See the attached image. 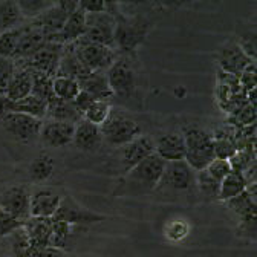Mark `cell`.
Here are the masks:
<instances>
[{"mask_svg":"<svg viewBox=\"0 0 257 257\" xmlns=\"http://www.w3.org/2000/svg\"><path fill=\"white\" fill-rule=\"evenodd\" d=\"M16 42H17V29L0 32V57L14 58Z\"/></svg>","mask_w":257,"mask_h":257,"instance_id":"60d3db41","label":"cell"},{"mask_svg":"<svg viewBox=\"0 0 257 257\" xmlns=\"http://www.w3.org/2000/svg\"><path fill=\"white\" fill-rule=\"evenodd\" d=\"M195 184L198 185L201 195L205 199H208V201H217L220 182L216 181L205 169L201 170V172H196V175H195Z\"/></svg>","mask_w":257,"mask_h":257,"instance_id":"d6a6232c","label":"cell"},{"mask_svg":"<svg viewBox=\"0 0 257 257\" xmlns=\"http://www.w3.org/2000/svg\"><path fill=\"white\" fill-rule=\"evenodd\" d=\"M69 14L64 13L57 2H54L52 7H49L45 13H42L39 17L32 19L31 23L34 25L36 28H39L43 36L46 37L48 42H52V43H58V36L60 32L64 26V23H66Z\"/></svg>","mask_w":257,"mask_h":257,"instance_id":"5bb4252c","label":"cell"},{"mask_svg":"<svg viewBox=\"0 0 257 257\" xmlns=\"http://www.w3.org/2000/svg\"><path fill=\"white\" fill-rule=\"evenodd\" d=\"M20 227H23V222L14 219L13 216L0 210V239H4L5 236H8L10 233H13Z\"/></svg>","mask_w":257,"mask_h":257,"instance_id":"7bdbcfd3","label":"cell"},{"mask_svg":"<svg viewBox=\"0 0 257 257\" xmlns=\"http://www.w3.org/2000/svg\"><path fill=\"white\" fill-rule=\"evenodd\" d=\"M164 169V161L155 153L150 155L125 173L122 181L125 191L131 193V195H141V193L144 195V193L156 190L161 182V178H163Z\"/></svg>","mask_w":257,"mask_h":257,"instance_id":"6da1fadb","label":"cell"},{"mask_svg":"<svg viewBox=\"0 0 257 257\" xmlns=\"http://www.w3.org/2000/svg\"><path fill=\"white\" fill-rule=\"evenodd\" d=\"M78 7L84 11V14L106 13V2H100V0H84V2H78Z\"/></svg>","mask_w":257,"mask_h":257,"instance_id":"7dc6e473","label":"cell"},{"mask_svg":"<svg viewBox=\"0 0 257 257\" xmlns=\"http://www.w3.org/2000/svg\"><path fill=\"white\" fill-rule=\"evenodd\" d=\"M245 188H246V182H245L242 173L231 172L227 178H225L220 182L217 201H220V202H228L233 198L239 196L240 193H243Z\"/></svg>","mask_w":257,"mask_h":257,"instance_id":"f1b7e54d","label":"cell"},{"mask_svg":"<svg viewBox=\"0 0 257 257\" xmlns=\"http://www.w3.org/2000/svg\"><path fill=\"white\" fill-rule=\"evenodd\" d=\"M96 100L93 98V96L90 95V93H87V92H84V90H80V93L75 96V100L72 101L74 103V106H75V109L81 113V116H83V113L95 103Z\"/></svg>","mask_w":257,"mask_h":257,"instance_id":"bcb514c9","label":"cell"},{"mask_svg":"<svg viewBox=\"0 0 257 257\" xmlns=\"http://www.w3.org/2000/svg\"><path fill=\"white\" fill-rule=\"evenodd\" d=\"M54 173V161L49 155L42 153L39 155L29 166V176L36 182L48 181Z\"/></svg>","mask_w":257,"mask_h":257,"instance_id":"1f68e13d","label":"cell"},{"mask_svg":"<svg viewBox=\"0 0 257 257\" xmlns=\"http://www.w3.org/2000/svg\"><path fill=\"white\" fill-rule=\"evenodd\" d=\"M23 228L26 230L31 245L36 251L51 246L52 243V217H29Z\"/></svg>","mask_w":257,"mask_h":257,"instance_id":"ffe728a7","label":"cell"},{"mask_svg":"<svg viewBox=\"0 0 257 257\" xmlns=\"http://www.w3.org/2000/svg\"><path fill=\"white\" fill-rule=\"evenodd\" d=\"M17 71V61L11 57H0V95L5 96L10 81Z\"/></svg>","mask_w":257,"mask_h":257,"instance_id":"74e56055","label":"cell"},{"mask_svg":"<svg viewBox=\"0 0 257 257\" xmlns=\"http://www.w3.org/2000/svg\"><path fill=\"white\" fill-rule=\"evenodd\" d=\"M166 234L170 240H181L188 234V225L182 220H175L167 227Z\"/></svg>","mask_w":257,"mask_h":257,"instance_id":"f6af8a7d","label":"cell"},{"mask_svg":"<svg viewBox=\"0 0 257 257\" xmlns=\"http://www.w3.org/2000/svg\"><path fill=\"white\" fill-rule=\"evenodd\" d=\"M227 124H230L233 127H237V128L255 124V107H252L251 104L246 103L245 106L239 107L236 112L228 115Z\"/></svg>","mask_w":257,"mask_h":257,"instance_id":"d590c367","label":"cell"},{"mask_svg":"<svg viewBox=\"0 0 257 257\" xmlns=\"http://www.w3.org/2000/svg\"><path fill=\"white\" fill-rule=\"evenodd\" d=\"M121 149V164L124 172L127 173L131 169L138 166L143 159L149 158L155 153V141L147 135H140L128 144L119 147Z\"/></svg>","mask_w":257,"mask_h":257,"instance_id":"e0dca14e","label":"cell"},{"mask_svg":"<svg viewBox=\"0 0 257 257\" xmlns=\"http://www.w3.org/2000/svg\"><path fill=\"white\" fill-rule=\"evenodd\" d=\"M155 155L164 163H176L185 159V141L182 134L170 132L159 137L155 143Z\"/></svg>","mask_w":257,"mask_h":257,"instance_id":"ac0fdd59","label":"cell"},{"mask_svg":"<svg viewBox=\"0 0 257 257\" xmlns=\"http://www.w3.org/2000/svg\"><path fill=\"white\" fill-rule=\"evenodd\" d=\"M71 233H72V225L52 219V243H51V246H57V248L63 249L71 237Z\"/></svg>","mask_w":257,"mask_h":257,"instance_id":"f35d334b","label":"cell"},{"mask_svg":"<svg viewBox=\"0 0 257 257\" xmlns=\"http://www.w3.org/2000/svg\"><path fill=\"white\" fill-rule=\"evenodd\" d=\"M46 118L48 121H60L71 124H77L83 119L81 113L75 109L72 101H63L55 98V96L48 103Z\"/></svg>","mask_w":257,"mask_h":257,"instance_id":"484cf974","label":"cell"},{"mask_svg":"<svg viewBox=\"0 0 257 257\" xmlns=\"http://www.w3.org/2000/svg\"><path fill=\"white\" fill-rule=\"evenodd\" d=\"M115 48L122 54L135 52L146 40L150 23L138 16H121L115 20Z\"/></svg>","mask_w":257,"mask_h":257,"instance_id":"3957f363","label":"cell"},{"mask_svg":"<svg viewBox=\"0 0 257 257\" xmlns=\"http://www.w3.org/2000/svg\"><path fill=\"white\" fill-rule=\"evenodd\" d=\"M0 125L13 140L19 143H29L39 138L43 121L23 113L5 112L0 116Z\"/></svg>","mask_w":257,"mask_h":257,"instance_id":"8992f818","label":"cell"},{"mask_svg":"<svg viewBox=\"0 0 257 257\" xmlns=\"http://www.w3.org/2000/svg\"><path fill=\"white\" fill-rule=\"evenodd\" d=\"M32 93V72L17 63V71L8 84L5 98L11 103L20 101Z\"/></svg>","mask_w":257,"mask_h":257,"instance_id":"7402d4cb","label":"cell"},{"mask_svg":"<svg viewBox=\"0 0 257 257\" xmlns=\"http://www.w3.org/2000/svg\"><path fill=\"white\" fill-rule=\"evenodd\" d=\"M63 46L64 45L46 42L40 49H37L29 58L16 60V61L20 64V66H25V68H28L31 71H36V72L46 74V75L54 78L55 74H57V69H58V63H60L61 52H63Z\"/></svg>","mask_w":257,"mask_h":257,"instance_id":"9c48e42d","label":"cell"},{"mask_svg":"<svg viewBox=\"0 0 257 257\" xmlns=\"http://www.w3.org/2000/svg\"><path fill=\"white\" fill-rule=\"evenodd\" d=\"M195 175L193 170L185 161H176V163H166V169L161 178L158 188L164 187L167 190L175 191H185L193 184H195Z\"/></svg>","mask_w":257,"mask_h":257,"instance_id":"4fadbf2b","label":"cell"},{"mask_svg":"<svg viewBox=\"0 0 257 257\" xmlns=\"http://www.w3.org/2000/svg\"><path fill=\"white\" fill-rule=\"evenodd\" d=\"M115 20L107 13L86 14L84 39L90 43L115 49Z\"/></svg>","mask_w":257,"mask_h":257,"instance_id":"ba28073f","label":"cell"},{"mask_svg":"<svg viewBox=\"0 0 257 257\" xmlns=\"http://www.w3.org/2000/svg\"><path fill=\"white\" fill-rule=\"evenodd\" d=\"M103 141L113 147H122L143 135L141 125L122 112H110L107 121L100 127Z\"/></svg>","mask_w":257,"mask_h":257,"instance_id":"277c9868","label":"cell"},{"mask_svg":"<svg viewBox=\"0 0 257 257\" xmlns=\"http://www.w3.org/2000/svg\"><path fill=\"white\" fill-rule=\"evenodd\" d=\"M46 109H48V103L40 100L36 95H29L26 98L20 100V101H8L5 98V112H16V113H23V115H29L32 118L37 119H45L46 118Z\"/></svg>","mask_w":257,"mask_h":257,"instance_id":"603a6c76","label":"cell"},{"mask_svg":"<svg viewBox=\"0 0 257 257\" xmlns=\"http://www.w3.org/2000/svg\"><path fill=\"white\" fill-rule=\"evenodd\" d=\"M86 31V14L84 11L78 7L64 23L60 36H58V43L60 45H71L77 40H80L84 36Z\"/></svg>","mask_w":257,"mask_h":257,"instance_id":"cb8c5ba5","label":"cell"},{"mask_svg":"<svg viewBox=\"0 0 257 257\" xmlns=\"http://www.w3.org/2000/svg\"><path fill=\"white\" fill-rule=\"evenodd\" d=\"M182 137L185 141V163L195 172L207 169L214 159L213 135L204 128L190 125L184 128Z\"/></svg>","mask_w":257,"mask_h":257,"instance_id":"7a4b0ae2","label":"cell"},{"mask_svg":"<svg viewBox=\"0 0 257 257\" xmlns=\"http://www.w3.org/2000/svg\"><path fill=\"white\" fill-rule=\"evenodd\" d=\"M25 23V19L17 7V2L0 4V32H8L17 29Z\"/></svg>","mask_w":257,"mask_h":257,"instance_id":"f546056e","label":"cell"},{"mask_svg":"<svg viewBox=\"0 0 257 257\" xmlns=\"http://www.w3.org/2000/svg\"><path fill=\"white\" fill-rule=\"evenodd\" d=\"M255 77H257V68H255V61H252L239 75V83L245 93L255 89Z\"/></svg>","mask_w":257,"mask_h":257,"instance_id":"b9f144b4","label":"cell"},{"mask_svg":"<svg viewBox=\"0 0 257 257\" xmlns=\"http://www.w3.org/2000/svg\"><path fill=\"white\" fill-rule=\"evenodd\" d=\"M31 188L26 185H10L0 191V210L20 222H26L29 214Z\"/></svg>","mask_w":257,"mask_h":257,"instance_id":"52a82bcc","label":"cell"},{"mask_svg":"<svg viewBox=\"0 0 257 257\" xmlns=\"http://www.w3.org/2000/svg\"><path fill=\"white\" fill-rule=\"evenodd\" d=\"M216 60H217V66L220 71L227 74H233L236 77H239L248 64L252 63V60L246 57L245 52L240 49L237 42H230L225 46H222L216 55Z\"/></svg>","mask_w":257,"mask_h":257,"instance_id":"9a60e30c","label":"cell"},{"mask_svg":"<svg viewBox=\"0 0 257 257\" xmlns=\"http://www.w3.org/2000/svg\"><path fill=\"white\" fill-rule=\"evenodd\" d=\"M112 112V104L109 101H95L84 113H83V119L93 124V125H98L101 127L109 115Z\"/></svg>","mask_w":257,"mask_h":257,"instance_id":"e575fe53","label":"cell"},{"mask_svg":"<svg viewBox=\"0 0 257 257\" xmlns=\"http://www.w3.org/2000/svg\"><path fill=\"white\" fill-rule=\"evenodd\" d=\"M80 89L90 93L96 101H109L113 98V93L109 87L106 72H90L87 78L80 83Z\"/></svg>","mask_w":257,"mask_h":257,"instance_id":"4316f807","label":"cell"},{"mask_svg":"<svg viewBox=\"0 0 257 257\" xmlns=\"http://www.w3.org/2000/svg\"><path fill=\"white\" fill-rule=\"evenodd\" d=\"M255 190H257L255 184L246 185L243 193H240L239 196H236L227 202L230 210L233 213H236V216L239 219L255 214Z\"/></svg>","mask_w":257,"mask_h":257,"instance_id":"83f0119b","label":"cell"},{"mask_svg":"<svg viewBox=\"0 0 257 257\" xmlns=\"http://www.w3.org/2000/svg\"><path fill=\"white\" fill-rule=\"evenodd\" d=\"M74 132H75V124L60 122V121H46L42 125L39 138L48 147L63 149L72 143Z\"/></svg>","mask_w":257,"mask_h":257,"instance_id":"2e32d148","label":"cell"},{"mask_svg":"<svg viewBox=\"0 0 257 257\" xmlns=\"http://www.w3.org/2000/svg\"><path fill=\"white\" fill-rule=\"evenodd\" d=\"M71 45L74 46L80 61L90 72H106L118 58V51L96 43H90L84 37Z\"/></svg>","mask_w":257,"mask_h":257,"instance_id":"5b68a950","label":"cell"},{"mask_svg":"<svg viewBox=\"0 0 257 257\" xmlns=\"http://www.w3.org/2000/svg\"><path fill=\"white\" fill-rule=\"evenodd\" d=\"M2 257H5V255H2ZM25 257H36V251H34V252H31V254H28V255H25Z\"/></svg>","mask_w":257,"mask_h":257,"instance_id":"f907efd6","label":"cell"},{"mask_svg":"<svg viewBox=\"0 0 257 257\" xmlns=\"http://www.w3.org/2000/svg\"><path fill=\"white\" fill-rule=\"evenodd\" d=\"M52 219L66 222L69 225H90V223L104 220V216L96 214V213L81 207L72 196L64 195V196H61L60 205Z\"/></svg>","mask_w":257,"mask_h":257,"instance_id":"8fae6325","label":"cell"},{"mask_svg":"<svg viewBox=\"0 0 257 257\" xmlns=\"http://www.w3.org/2000/svg\"><path fill=\"white\" fill-rule=\"evenodd\" d=\"M31 72H32V95H36L40 100L49 103L54 98L52 77L42 74V72H36V71H31Z\"/></svg>","mask_w":257,"mask_h":257,"instance_id":"836d02e7","label":"cell"},{"mask_svg":"<svg viewBox=\"0 0 257 257\" xmlns=\"http://www.w3.org/2000/svg\"><path fill=\"white\" fill-rule=\"evenodd\" d=\"M72 143L81 152H96L103 143L100 127L81 119L80 122L75 124Z\"/></svg>","mask_w":257,"mask_h":257,"instance_id":"44dd1931","label":"cell"},{"mask_svg":"<svg viewBox=\"0 0 257 257\" xmlns=\"http://www.w3.org/2000/svg\"><path fill=\"white\" fill-rule=\"evenodd\" d=\"M61 201L60 191L52 187H36L31 190L29 214L31 217H54Z\"/></svg>","mask_w":257,"mask_h":257,"instance_id":"7c38bea8","label":"cell"},{"mask_svg":"<svg viewBox=\"0 0 257 257\" xmlns=\"http://www.w3.org/2000/svg\"><path fill=\"white\" fill-rule=\"evenodd\" d=\"M52 5L54 2H45V0H20V2H17V7L23 19H29V20L39 17Z\"/></svg>","mask_w":257,"mask_h":257,"instance_id":"8d00e7d4","label":"cell"},{"mask_svg":"<svg viewBox=\"0 0 257 257\" xmlns=\"http://www.w3.org/2000/svg\"><path fill=\"white\" fill-rule=\"evenodd\" d=\"M89 74H90V71L80 61L74 46L64 45L55 77H68V78L78 81V84H80L84 78L89 77Z\"/></svg>","mask_w":257,"mask_h":257,"instance_id":"d6986e66","label":"cell"},{"mask_svg":"<svg viewBox=\"0 0 257 257\" xmlns=\"http://www.w3.org/2000/svg\"><path fill=\"white\" fill-rule=\"evenodd\" d=\"M5 113V96L0 95V116Z\"/></svg>","mask_w":257,"mask_h":257,"instance_id":"681fc988","label":"cell"},{"mask_svg":"<svg viewBox=\"0 0 257 257\" xmlns=\"http://www.w3.org/2000/svg\"><path fill=\"white\" fill-rule=\"evenodd\" d=\"M240 49L245 52L246 57H249L252 61H255L257 55V45H255V32H248V34L242 36L237 42Z\"/></svg>","mask_w":257,"mask_h":257,"instance_id":"ee69618b","label":"cell"},{"mask_svg":"<svg viewBox=\"0 0 257 257\" xmlns=\"http://www.w3.org/2000/svg\"><path fill=\"white\" fill-rule=\"evenodd\" d=\"M36 257H66V251L57 246H46L36 251Z\"/></svg>","mask_w":257,"mask_h":257,"instance_id":"c3c4849f","label":"cell"},{"mask_svg":"<svg viewBox=\"0 0 257 257\" xmlns=\"http://www.w3.org/2000/svg\"><path fill=\"white\" fill-rule=\"evenodd\" d=\"M106 78L113 96H122L127 98L135 89V72L132 64L125 57H118L112 66L106 71Z\"/></svg>","mask_w":257,"mask_h":257,"instance_id":"30bf717a","label":"cell"},{"mask_svg":"<svg viewBox=\"0 0 257 257\" xmlns=\"http://www.w3.org/2000/svg\"><path fill=\"white\" fill-rule=\"evenodd\" d=\"M52 90L54 96L63 101H74L75 96L80 93L78 81L68 77H54L52 78Z\"/></svg>","mask_w":257,"mask_h":257,"instance_id":"4dcf8cb0","label":"cell"},{"mask_svg":"<svg viewBox=\"0 0 257 257\" xmlns=\"http://www.w3.org/2000/svg\"><path fill=\"white\" fill-rule=\"evenodd\" d=\"M4 242V255L5 257H25L31 252H34L36 249L32 248L29 236L26 233V230L23 227L14 230L13 233H10L8 236H5L2 239Z\"/></svg>","mask_w":257,"mask_h":257,"instance_id":"d4e9b609","label":"cell"},{"mask_svg":"<svg viewBox=\"0 0 257 257\" xmlns=\"http://www.w3.org/2000/svg\"><path fill=\"white\" fill-rule=\"evenodd\" d=\"M216 181H219V182H222L225 178H227L233 170H231V166H230V163L227 159H217V158H214L211 163L208 164V167L205 169Z\"/></svg>","mask_w":257,"mask_h":257,"instance_id":"ab89813d","label":"cell"}]
</instances>
